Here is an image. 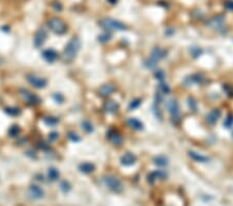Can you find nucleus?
I'll return each instance as SVG.
<instances>
[{
	"instance_id": "obj_1",
	"label": "nucleus",
	"mask_w": 233,
	"mask_h": 206,
	"mask_svg": "<svg viewBox=\"0 0 233 206\" xmlns=\"http://www.w3.org/2000/svg\"><path fill=\"white\" fill-rule=\"evenodd\" d=\"M81 47V42L78 38H73L71 41L66 44V46L63 49V53H62V59L64 62H73L75 59V57L77 56L78 52Z\"/></svg>"
},
{
	"instance_id": "obj_2",
	"label": "nucleus",
	"mask_w": 233,
	"mask_h": 206,
	"mask_svg": "<svg viewBox=\"0 0 233 206\" xmlns=\"http://www.w3.org/2000/svg\"><path fill=\"white\" fill-rule=\"evenodd\" d=\"M104 183H105V185L109 190H111L112 191H114V193H121L123 190L121 181L115 176L109 175V176L104 177Z\"/></svg>"
},
{
	"instance_id": "obj_3",
	"label": "nucleus",
	"mask_w": 233,
	"mask_h": 206,
	"mask_svg": "<svg viewBox=\"0 0 233 206\" xmlns=\"http://www.w3.org/2000/svg\"><path fill=\"white\" fill-rule=\"evenodd\" d=\"M99 25L106 30H125L127 26L120 21L113 20V19H103L99 22Z\"/></svg>"
},
{
	"instance_id": "obj_4",
	"label": "nucleus",
	"mask_w": 233,
	"mask_h": 206,
	"mask_svg": "<svg viewBox=\"0 0 233 206\" xmlns=\"http://www.w3.org/2000/svg\"><path fill=\"white\" fill-rule=\"evenodd\" d=\"M48 26H49L50 29L54 33H56V35H63L67 30L66 24H65L61 19H58V18H53L48 21Z\"/></svg>"
},
{
	"instance_id": "obj_5",
	"label": "nucleus",
	"mask_w": 233,
	"mask_h": 206,
	"mask_svg": "<svg viewBox=\"0 0 233 206\" xmlns=\"http://www.w3.org/2000/svg\"><path fill=\"white\" fill-rule=\"evenodd\" d=\"M168 110H169V113L171 116V119L173 121V123H179L180 121V118H181V115H180V107H179V104L177 102L176 99H171L169 101L168 104Z\"/></svg>"
},
{
	"instance_id": "obj_6",
	"label": "nucleus",
	"mask_w": 233,
	"mask_h": 206,
	"mask_svg": "<svg viewBox=\"0 0 233 206\" xmlns=\"http://www.w3.org/2000/svg\"><path fill=\"white\" fill-rule=\"evenodd\" d=\"M166 51L164 49L160 47H155L154 50H152V53H151V57H150L149 60H147L145 62L147 68H154L155 67V65L159 62V60H161L163 57L166 56Z\"/></svg>"
},
{
	"instance_id": "obj_7",
	"label": "nucleus",
	"mask_w": 233,
	"mask_h": 206,
	"mask_svg": "<svg viewBox=\"0 0 233 206\" xmlns=\"http://www.w3.org/2000/svg\"><path fill=\"white\" fill-rule=\"evenodd\" d=\"M27 80L31 86L36 89H43L47 86V80L36 74H27Z\"/></svg>"
},
{
	"instance_id": "obj_8",
	"label": "nucleus",
	"mask_w": 233,
	"mask_h": 206,
	"mask_svg": "<svg viewBox=\"0 0 233 206\" xmlns=\"http://www.w3.org/2000/svg\"><path fill=\"white\" fill-rule=\"evenodd\" d=\"M20 95L22 98H23V100L25 101L26 103L30 104V105H35V104L40 103V98H38V96L33 93H31V92L28 91V89H21Z\"/></svg>"
},
{
	"instance_id": "obj_9",
	"label": "nucleus",
	"mask_w": 233,
	"mask_h": 206,
	"mask_svg": "<svg viewBox=\"0 0 233 206\" xmlns=\"http://www.w3.org/2000/svg\"><path fill=\"white\" fill-rule=\"evenodd\" d=\"M47 37H48V33H47V31H46V29H44V28H40V29H38L36 31V33L34 35V40H33L35 47L38 48L42 45H44L45 41L47 40Z\"/></svg>"
},
{
	"instance_id": "obj_10",
	"label": "nucleus",
	"mask_w": 233,
	"mask_h": 206,
	"mask_svg": "<svg viewBox=\"0 0 233 206\" xmlns=\"http://www.w3.org/2000/svg\"><path fill=\"white\" fill-rule=\"evenodd\" d=\"M108 139L113 145H115V146H119V145L122 144V140H123L121 134L118 131H116V130H110V131L108 132Z\"/></svg>"
},
{
	"instance_id": "obj_11",
	"label": "nucleus",
	"mask_w": 233,
	"mask_h": 206,
	"mask_svg": "<svg viewBox=\"0 0 233 206\" xmlns=\"http://www.w3.org/2000/svg\"><path fill=\"white\" fill-rule=\"evenodd\" d=\"M120 161H121V164H123V166L130 167V166H133V164H136V161H137V157H136L133 153L128 152V153L123 154L122 156H121Z\"/></svg>"
},
{
	"instance_id": "obj_12",
	"label": "nucleus",
	"mask_w": 233,
	"mask_h": 206,
	"mask_svg": "<svg viewBox=\"0 0 233 206\" xmlns=\"http://www.w3.org/2000/svg\"><path fill=\"white\" fill-rule=\"evenodd\" d=\"M114 91H115V86L111 83H107V84H104V86H102L101 88H99V95L101 97H103V98H107V97L110 96Z\"/></svg>"
},
{
	"instance_id": "obj_13",
	"label": "nucleus",
	"mask_w": 233,
	"mask_h": 206,
	"mask_svg": "<svg viewBox=\"0 0 233 206\" xmlns=\"http://www.w3.org/2000/svg\"><path fill=\"white\" fill-rule=\"evenodd\" d=\"M119 108V105H118L117 102L112 100H108L107 102L104 104V110L108 113H116Z\"/></svg>"
},
{
	"instance_id": "obj_14",
	"label": "nucleus",
	"mask_w": 233,
	"mask_h": 206,
	"mask_svg": "<svg viewBox=\"0 0 233 206\" xmlns=\"http://www.w3.org/2000/svg\"><path fill=\"white\" fill-rule=\"evenodd\" d=\"M57 52L54 49H46L43 51V57L48 62H54L57 59Z\"/></svg>"
},
{
	"instance_id": "obj_15",
	"label": "nucleus",
	"mask_w": 233,
	"mask_h": 206,
	"mask_svg": "<svg viewBox=\"0 0 233 206\" xmlns=\"http://www.w3.org/2000/svg\"><path fill=\"white\" fill-rule=\"evenodd\" d=\"M166 177H167V174L165 173L164 171H155V172L150 173L149 175L147 176V178H148L149 183H154L157 179H161V180H163V179H165Z\"/></svg>"
},
{
	"instance_id": "obj_16",
	"label": "nucleus",
	"mask_w": 233,
	"mask_h": 206,
	"mask_svg": "<svg viewBox=\"0 0 233 206\" xmlns=\"http://www.w3.org/2000/svg\"><path fill=\"white\" fill-rule=\"evenodd\" d=\"M220 117H221V111L219 110H213L207 115L206 120H207V122L209 123V124L213 125L218 122V120L220 119Z\"/></svg>"
},
{
	"instance_id": "obj_17",
	"label": "nucleus",
	"mask_w": 233,
	"mask_h": 206,
	"mask_svg": "<svg viewBox=\"0 0 233 206\" xmlns=\"http://www.w3.org/2000/svg\"><path fill=\"white\" fill-rule=\"evenodd\" d=\"M29 194L35 199H40L44 196V191L38 185L29 186Z\"/></svg>"
},
{
	"instance_id": "obj_18",
	"label": "nucleus",
	"mask_w": 233,
	"mask_h": 206,
	"mask_svg": "<svg viewBox=\"0 0 233 206\" xmlns=\"http://www.w3.org/2000/svg\"><path fill=\"white\" fill-rule=\"evenodd\" d=\"M189 156H190L192 159H194L195 161H198V162H207L209 160V157L204 156V155H201V154L197 153V152H194V151H189Z\"/></svg>"
},
{
	"instance_id": "obj_19",
	"label": "nucleus",
	"mask_w": 233,
	"mask_h": 206,
	"mask_svg": "<svg viewBox=\"0 0 233 206\" xmlns=\"http://www.w3.org/2000/svg\"><path fill=\"white\" fill-rule=\"evenodd\" d=\"M128 124L131 128H133V129H135V130H142L143 129V124L136 118H130L128 119Z\"/></svg>"
},
{
	"instance_id": "obj_20",
	"label": "nucleus",
	"mask_w": 233,
	"mask_h": 206,
	"mask_svg": "<svg viewBox=\"0 0 233 206\" xmlns=\"http://www.w3.org/2000/svg\"><path fill=\"white\" fill-rule=\"evenodd\" d=\"M79 169L81 172H83L85 174H89V173H92L95 169L93 164H90V162H83L79 166Z\"/></svg>"
},
{
	"instance_id": "obj_21",
	"label": "nucleus",
	"mask_w": 233,
	"mask_h": 206,
	"mask_svg": "<svg viewBox=\"0 0 233 206\" xmlns=\"http://www.w3.org/2000/svg\"><path fill=\"white\" fill-rule=\"evenodd\" d=\"M154 164H157V166H159V167H165L168 164V158L163 156V155H160V156L154 157Z\"/></svg>"
},
{
	"instance_id": "obj_22",
	"label": "nucleus",
	"mask_w": 233,
	"mask_h": 206,
	"mask_svg": "<svg viewBox=\"0 0 233 206\" xmlns=\"http://www.w3.org/2000/svg\"><path fill=\"white\" fill-rule=\"evenodd\" d=\"M48 178H49L51 181L57 180V179L59 178V172H58V170L55 168H50L49 171H48Z\"/></svg>"
},
{
	"instance_id": "obj_23",
	"label": "nucleus",
	"mask_w": 233,
	"mask_h": 206,
	"mask_svg": "<svg viewBox=\"0 0 233 206\" xmlns=\"http://www.w3.org/2000/svg\"><path fill=\"white\" fill-rule=\"evenodd\" d=\"M159 93L161 95H167V94L170 93V88L168 84L164 83V82H161V84L159 86Z\"/></svg>"
},
{
	"instance_id": "obj_24",
	"label": "nucleus",
	"mask_w": 233,
	"mask_h": 206,
	"mask_svg": "<svg viewBox=\"0 0 233 206\" xmlns=\"http://www.w3.org/2000/svg\"><path fill=\"white\" fill-rule=\"evenodd\" d=\"M82 127H83V129L86 132H92L93 131V125H92L90 121H88V120H85V121L82 122Z\"/></svg>"
},
{
	"instance_id": "obj_25",
	"label": "nucleus",
	"mask_w": 233,
	"mask_h": 206,
	"mask_svg": "<svg viewBox=\"0 0 233 206\" xmlns=\"http://www.w3.org/2000/svg\"><path fill=\"white\" fill-rule=\"evenodd\" d=\"M154 77L157 79V80H160L161 82L164 81V79L166 78V73H165L163 70L159 69V70H155L154 72Z\"/></svg>"
},
{
	"instance_id": "obj_26",
	"label": "nucleus",
	"mask_w": 233,
	"mask_h": 206,
	"mask_svg": "<svg viewBox=\"0 0 233 206\" xmlns=\"http://www.w3.org/2000/svg\"><path fill=\"white\" fill-rule=\"evenodd\" d=\"M19 133H20V128H19V126H17V125L11 126L8 130V134L11 135V137H16Z\"/></svg>"
},
{
	"instance_id": "obj_27",
	"label": "nucleus",
	"mask_w": 233,
	"mask_h": 206,
	"mask_svg": "<svg viewBox=\"0 0 233 206\" xmlns=\"http://www.w3.org/2000/svg\"><path fill=\"white\" fill-rule=\"evenodd\" d=\"M223 22H224V18L223 17H217V18H215L213 20H212V22H210L209 24L212 26V27H215V26H219L220 24H222Z\"/></svg>"
},
{
	"instance_id": "obj_28",
	"label": "nucleus",
	"mask_w": 233,
	"mask_h": 206,
	"mask_svg": "<svg viewBox=\"0 0 233 206\" xmlns=\"http://www.w3.org/2000/svg\"><path fill=\"white\" fill-rule=\"evenodd\" d=\"M140 104H141V100H140V99H135V100H133L132 102L130 103L128 108H130V110H135V108L139 107Z\"/></svg>"
},
{
	"instance_id": "obj_29",
	"label": "nucleus",
	"mask_w": 233,
	"mask_h": 206,
	"mask_svg": "<svg viewBox=\"0 0 233 206\" xmlns=\"http://www.w3.org/2000/svg\"><path fill=\"white\" fill-rule=\"evenodd\" d=\"M5 110H6V113L11 116H17L20 113V110L17 107H8V108H6Z\"/></svg>"
},
{
	"instance_id": "obj_30",
	"label": "nucleus",
	"mask_w": 233,
	"mask_h": 206,
	"mask_svg": "<svg viewBox=\"0 0 233 206\" xmlns=\"http://www.w3.org/2000/svg\"><path fill=\"white\" fill-rule=\"evenodd\" d=\"M188 102H189V106H190L191 110H196V108H197V103H196V100L193 98V97H189Z\"/></svg>"
},
{
	"instance_id": "obj_31",
	"label": "nucleus",
	"mask_w": 233,
	"mask_h": 206,
	"mask_svg": "<svg viewBox=\"0 0 233 206\" xmlns=\"http://www.w3.org/2000/svg\"><path fill=\"white\" fill-rule=\"evenodd\" d=\"M45 122L47 123L48 125H50V126H53V125H56L57 123H58V120L56 118H54V117H47L45 119Z\"/></svg>"
},
{
	"instance_id": "obj_32",
	"label": "nucleus",
	"mask_w": 233,
	"mask_h": 206,
	"mask_svg": "<svg viewBox=\"0 0 233 206\" xmlns=\"http://www.w3.org/2000/svg\"><path fill=\"white\" fill-rule=\"evenodd\" d=\"M60 188L62 190V191L66 193V191L71 190V185H70V183L67 182V181H62L61 184H60Z\"/></svg>"
},
{
	"instance_id": "obj_33",
	"label": "nucleus",
	"mask_w": 233,
	"mask_h": 206,
	"mask_svg": "<svg viewBox=\"0 0 233 206\" xmlns=\"http://www.w3.org/2000/svg\"><path fill=\"white\" fill-rule=\"evenodd\" d=\"M110 40H111V35H108V33H104V35H101L99 37V42H102V43H106Z\"/></svg>"
},
{
	"instance_id": "obj_34",
	"label": "nucleus",
	"mask_w": 233,
	"mask_h": 206,
	"mask_svg": "<svg viewBox=\"0 0 233 206\" xmlns=\"http://www.w3.org/2000/svg\"><path fill=\"white\" fill-rule=\"evenodd\" d=\"M232 124H233V117L232 116H228L227 119L225 120V122H224V125L226 126L227 128H230L232 126Z\"/></svg>"
},
{
	"instance_id": "obj_35",
	"label": "nucleus",
	"mask_w": 233,
	"mask_h": 206,
	"mask_svg": "<svg viewBox=\"0 0 233 206\" xmlns=\"http://www.w3.org/2000/svg\"><path fill=\"white\" fill-rule=\"evenodd\" d=\"M154 115H155V117H157L159 120H162L163 119V115H162V113H161V110L157 108V104L154 106Z\"/></svg>"
},
{
	"instance_id": "obj_36",
	"label": "nucleus",
	"mask_w": 233,
	"mask_h": 206,
	"mask_svg": "<svg viewBox=\"0 0 233 206\" xmlns=\"http://www.w3.org/2000/svg\"><path fill=\"white\" fill-rule=\"evenodd\" d=\"M57 139H58V133L57 132L53 131V132L49 133V140H56Z\"/></svg>"
},
{
	"instance_id": "obj_37",
	"label": "nucleus",
	"mask_w": 233,
	"mask_h": 206,
	"mask_svg": "<svg viewBox=\"0 0 233 206\" xmlns=\"http://www.w3.org/2000/svg\"><path fill=\"white\" fill-rule=\"evenodd\" d=\"M53 97H54L55 100H56L57 102H59V103H61L62 101H63V97L60 95V94H55V95L53 96Z\"/></svg>"
},
{
	"instance_id": "obj_38",
	"label": "nucleus",
	"mask_w": 233,
	"mask_h": 206,
	"mask_svg": "<svg viewBox=\"0 0 233 206\" xmlns=\"http://www.w3.org/2000/svg\"><path fill=\"white\" fill-rule=\"evenodd\" d=\"M225 6L230 9V11H233V1H227L226 3H225Z\"/></svg>"
},
{
	"instance_id": "obj_39",
	"label": "nucleus",
	"mask_w": 233,
	"mask_h": 206,
	"mask_svg": "<svg viewBox=\"0 0 233 206\" xmlns=\"http://www.w3.org/2000/svg\"><path fill=\"white\" fill-rule=\"evenodd\" d=\"M70 139H71L72 140H75V142L79 140V137H78V135L75 134V133H70Z\"/></svg>"
}]
</instances>
